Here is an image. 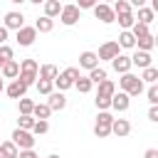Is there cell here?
Returning a JSON list of instances; mask_svg holds the SVG:
<instances>
[{"mask_svg": "<svg viewBox=\"0 0 158 158\" xmlns=\"http://www.w3.org/2000/svg\"><path fill=\"white\" fill-rule=\"evenodd\" d=\"M133 17H136V22L151 25V22H153V17H156V12H153L151 7H138V15H133Z\"/></svg>", "mask_w": 158, "mask_h": 158, "instance_id": "obj_22", "label": "cell"}, {"mask_svg": "<svg viewBox=\"0 0 158 158\" xmlns=\"http://www.w3.org/2000/svg\"><path fill=\"white\" fill-rule=\"evenodd\" d=\"M35 40H37V30H35V27L22 25V27L17 30V44H20V47H30Z\"/></svg>", "mask_w": 158, "mask_h": 158, "instance_id": "obj_9", "label": "cell"}, {"mask_svg": "<svg viewBox=\"0 0 158 158\" xmlns=\"http://www.w3.org/2000/svg\"><path fill=\"white\" fill-rule=\"evenodd\" d=\"M5 91H7V96H10V99H22V96L27 94V86H25L20 79H12V84H10V86H5Z\"/></svg>", "mask_w": 158, "mask_h": 158, "instance_id": "obj_14", "label": "cell"}, {"mask_svg": "<svg viewBox=\"0 0 158 158\" xmlns=\"http://www.w3.org/2000/svg\"><path fill=\"white\" fill-rule=\"evenodd\" d=\"M114 94H116V84H114L111 79H104V81L99 84V96H109V99H111Z\"/></svg>", "mask_w": 158, "mask_h": 158, "instance_id": "obj_24", "label": "cell"}, {"mask_svg": "<svg viewBox=\"0 0 158 158\" xmlns=\"http://www.w3.org/2000/svg\"><path fill=\"white\" fill-rule=\"evenodd\" d=\"M47 131H49V123H47V121H40V118H37V121H35V126H32V133L42 136V133H47Z\"/></svg>", "mask_w": 158, "mask_h": 158, "instance_id": "obj_38", "label": "cell"}, {"mask_svg": "<svg viewBox=\"0 0 158 158\" xmlns=\"http://www.w3.org/2000/svg\"><path fill=\"white\" fill-rule=\"evenodd\" d=\"M94 104H96V109H99V111H106V109H111V99H109V96H99V94H96Z\"/></svg>", "mask_w": 158, "mask_h": 158, "instance_id": "obj_37", "label": "cell"}, {"mask_svg": "<svg viewBox=\"0 0 158 158\" xmlns=\"http://www.w3.org/2000/svg\"><path fill=\"white\" fill-rule=\"evenodd\" d=\"M118 84H121V91L128 94V96H138V94H143V81H141V77H136V74H131V72L121 74Z\"/></svg>", "mask_w": 158, "mask_h": 158, "instance_id": "obj_1", "label": "cell"}, {"mask_svg": "<svg viewBox=\"0 0 158 158\" xmlns=\"http://www.w3.org/2000/svg\"><path fill=\"white\" fill-rule=\"evenodd\" d=\"M94 15H96V20L99 22H104V25H111L114 20H116V15H114V10H111V5H106V2H96L94 7Z\"/></svg>", "mask_w": 158, "mask_h": 158, "instance_id": "obj_7", "label": "cell"}, {"mask_svg": "<svg viewBox=\"0 0 158 158\" xmlns=\"http://www.w3.org/2000/svg\"><path fill=\"white\" fill-rule=\"evenodd\" d=\"M37 69H40V64H37L35 59H22V62H20V74H17V79H20L25 86H30V84L37 81Z\"/></svg>", "mask_w": 158, "mask_h": 158, "instance_id": "obj_2", "label": "cell"}, {"mask_svg": "<svg viewBox=\"0 0 158 158\" xmlns=\"http://www.w3.org/2000/svg\"><path fill=\"white\" fill-rule=\"evenodd\" d=\"M62 12L59 0H44V17H57Z\"/></svg>", "mask_w": 158, "mask_h": 158, "instance_id": "obj_21", "label": "cell"}, {"mask_svg": "<svg viewBox=\"0 0 158 158\" xmlns=\"http://www.w3.org/2000/svg\"><path fill=\"white\" fill-rule=\"evenodd\" d=\"M128 106H131V96H128V94H123V91H116V94L111 96V109H116L118 114L128 111Z\"/></svg>", "mask_w": 158, "mask_h": 158, "instance_id": "obj_11", "label": "cell"}, {"mask_svg": "<svg viewBox=\"0 0 158 158\" xmlns=\"http://www.w3.org/2000/svg\"><path fill=\"white\" fill-rule=\"evenodd\" d=\"M136 47H138L141 52H151V49L156 47V37H153V35L148 32L146 37H141V40H136Z\"/></svg>", "mask_w": 158, "mask_h": 158, "instance_id": "obj_23", "label": "cell"}, {"mask_svg": "<svg viewBox=\"0 0 158 158\" xmlns=\"http://www.w3.org/2000/svg\"><path fill=\"white\" fill-rule=\"evenodd\" d=\"M79 15H81V10H79L77 5H62L59 20H62V25L72 27V25H77V22H79Z\"/></svg>", "mask_w": 158, "mask_h": 158, "instance_id": "obj_6", "label": "cell"}, {"mask_svg": "<svg viewBox=\"0 0 158 158\" xmlns=\"http://www.w3.org/2000/svg\"><path fill=\"white\" fill-rule=\"evenodd\" d=\"M74 86H77V91H79V94H89L94 84L89 81V77H79V79L74 81Z\"/></svg>", "mask_w": 158, "mask_h": 158, "instance_id": "obj_31", "label": "cell"}, {"mask_svg": "<svg viewBox=\"0 0 158 158\" xmlns=\"http://www.w3.org/2000/svg\"><path fill=\"white\" fill-rule=\"evenodd\" d=\"M111 67L118 72V74H126V72H131V57H126V54H116L114 59H111Z\"/></svg>", "mask_w": 158, "mask_h": 158, "instance_id": "obj_12", "label": "cell"}, {"mask_svg": "<svg viewBox=\"0 0 158 158\" xmlns=\"http://www.w3.org/2000/svg\"><path fill=\"white\" fill-rule=\"evenodd\" d=\"M59 74V69L54 64H42L37 69V79H47V81H54V77Z\"/></svg>", "mask_w": 158, "mask_h": 158, "instance_id": "obj_19", "label": "cell"}, {"mask_svg": "<svg viewBox=\"0 0 158 158\" xmlns=\"http://www.w3.org/2000/svg\"><path fill=\"white\" fill-rule=\"evenodd\" d=\"M0 158H5V156H2V148H0Z\"/></svg>", "mask_w": 158, "mask_h": 158, "instance_id": "obj_50", "label": "cell"}, {"mask_svg": "<svg viewBox=\"0 0 158 158\" xmlns=\"http://www.w3.org/2000/svg\"><path fill=\"white\" fill-rule=\"evenodd\" d=\"M116 54H121V47H118V42L109 40V42H104V44L99 47V54H96V57H99V59H109V62H111Z\"/></svg>", "mask_w": 158, "mask_h": 158, "instance_id": "obj_10", "label": "cell"}, {"mask_svg": "<svg viewBox=\"0 0 158 158\" xmlns=\"http://www.w3.org/2000/svg\"><path fill=\"white\" fill-rule=\"evenodd\" d=\"M141 81L156 84V81H158V69H156V67H146V69H143V74H141Z\"/></svg>", "mask_w": 158, "mask_h": 158, "instance_id": "obj_30", "label": "cell"}, {"mask_svg": "<svg viewBox=\"0 0 158 158\" xmlns=\"http://www.w3.org/2000/svg\"><path fill=\"white\" fill-rule=\"evenodd\" d=\"M47 106H49L52 111H62V109L67 106V96H64V91H52V94H49Z\"/></svg>", "mask_w": 158, "mask_h": 158, "instance_id": "obj_15", "label": "cell"}, {"mask_svg": "<svg viewBox=\"0 0 158 158\" xmlns=\"http://www.w3.org/2000/svg\"><path fill=\"white\" fill-rule=\"evenodd\" d=\"M49 114H52V109H49L47 104H35V109H32V116L40 118V121H47Z\"/></svg>", "mask_w": 158, "mask_h": 158, "instance_id": "obj_25", "label": "cell"}, {"mask_svg": "<svg viewBox=\"0 0 158 158\" xmlns=\"http://www.w3.org/2000/svg\"><path fill=\"white\" fill-rule=\"evenodd\" d=\"M10 2H15V5H22V2H25V0H10Z\"/></svg>", "mask_w": 158, "mask_h": 158, "instance_id": "obj_47", "label": "cell"}, {"mask_svg": "<svg viewBox=\"0 0 158 158\" xmlns=\"http://www.w3.org/2000/svg\"><path fill=\"white\" fill-rule=\"evenodd\" d=\"M99 0H77V7L79 10H89V7H94Z\"/></svg>", "mask_w": 158, "mask_h": 158, "instance_id": "obj_41", "label": "cell"}, {"mask_svg": "<svg viewBox=\"0 0 158 158\" xmlns=\"http://www.w3.org/2000/svg\"><path fill=\"white\" fill-rule=\"evenodd\" d=\"M151 62H153V59H151V52H141V49H136V52H133V57H131V64H136V67H141V69L153 67Z\"/></svg>", "mask_w": 158, "mask_h": 158, "instance_id": "obj_17", "label": "cell"}, {"mask_svg": "<svg viewBox=\"0 0 158 158\" xmlns=\"http://www.w3.org/2000/svg\"><path fill=\"white\" fill-rule=\"evenodd\" d=\"M148 101H151V106H156V104H158V86H156V84H151V86H148Z\"/></svg>", "mask_w": 158, "mask_h": 158, "instance_id": "obj_39", "label": "cell"}, {"mask_svg": "<svg viewBox=\"0 0 158 158\" xmlns=\"http://www.w3.org/2000/svg\"><path fill=\"white\" fill-rule=\"evenodd\" d=\"M79 77H81V74H79V67H67L62 74H57V77H54V81H52V84H54L59 91H64V89L74 86V81H77Z\"/></svg>", "mask_w": 158, "mask_h": 158, "instance_id": "obj_3", "label": "cell"}, {"mask_svg": "<svg viewBox=\"0 0 158 158\" xmlns=\"http://www.w3.org/2000/svg\"><path fill=\"white\" fill-rule=\"evenodd\" d=\"M0 148H2V156H5V158H17V153H20V151H17V146H15L12 141L0 143Z\"/></svg>", "mask_w": 158, "mask_h": 158, "instance_id": "obj_32", "label": "cell"}, {"mask_svg": "<svg viewBox=\"0 0 158 158\" xmlns=\"http://www.w3.org/2000/svg\"><path fill=\"white\" fill-rule=\"evenodd\" d=\"M111 133H116L118 138H123V136L131 133V123H128L126 118H114V121H111Z\"/></svg>", "mask_w": 158, "mask_h": 158, "instance_id": "obj_16", "label": "cell"}, {"mask_svg": "<svg viewBox=\"0 0 158 158\" xmlns=\"http://www.w3.org/2000/svg\"><path fill=\"white\" fill-rule=\"evenodd\" d=\"M148 118H151L153 123L158 121V106H151V111H148Z\"/></svg>", "mask_w": 158, "mask_h": 158, "instance_id": "obj_43", "label": "cell"}, {"mask_svg": "<svg viewBox=\"0 0 158 158\" xmlns=\"http://www.w3.org/2000/svg\"><path fill=\"white\" fill-rule=\"evenodd\" d=\"M12 143H15L20 151H27V148H35V136H32V131L15 128V131H12Z\"/></svg>", "mask_w": 158, "mask_h": 158, "instance_id": "obj_5", "label": "cell"}, {"mask_svg": "<svg viewBox=\"0 0 158 158\" xmlns=\"http://www.w3.org/2000/svg\"><path fill=\"white\" fill-rule=\"evenodd\" d=\"M30 2H35V5H40V2H44V0H30Z\"/></svg>", "mask_w": 158, "mask_h": 158, "instance_id": "obj_49", "label": "cell"}, {"mask_svg": "<svg viewBox=\"0 0 158 158\" xmlns=\"http://www.w3.org/2000/svg\"><path fill=\"white\" fill-rule=\"evenodd\" d=\"M118 47H126V49L136 47V40H133V35H131L128 30H123V32L118 35Z\"/></svg>", "mask_w": 158, "mask_h": 158, "instance_id": "obj_27", "label": "cell"}, {"mask_svg": "<svg viewBox=\"0 0 158 158\" xmlns=\"http://www.w3.org/2000/svg\"><path fill=\"white\" fill-rule=\"evenodd\" d=\"M128 32L133 35V40H141V37L148 35V25H143V22H133V27H131Z\"/></svg>", "mask_w": 158, "mask_h": 158, "instance_id": "obj_29", "label": "cell"}, {"mask_svg": "<svg viewBox=\"0 0 158 158\" xmlns=\"http://www.w3.org/2000/svg\"><path fill=\"white\" fill-rule=\"evenodd\" d=\"M128 5H131V7H143L146 0H128Z\"/></svg>", "mask_w": 158, "mask_h": 158, "instance_id": "obj_46", "label": "cell"}, {"mask_svg": "<svg viewBox=\"0 0 158 158\" xmlns=\"http://www.w3.org/2000/svg\"><path fill=\"white\" fill-rule=\"evenodd\" d=\"M20 104V116H32V109H35V101L32 99H27V96H22V99H17Z\"/></svg>", "mask_w": 158, "mask_h": 158, "instance_id": "obj_26", "label": "cell"}, {"mask_svg": "<svg viewBox=\"0 0 158 158\" xmlns=\"http://www.w3.org/2000/svg\"><path fill=\"white\" fill-rule=\"evenodd\" d=\"M104 79H106V69H101V67L89 69V81H91V84H101Z\"/></svg>", "mask_w": 158, "mask_h": 158, "instance_id": "obj_28", "label": "cell"}, {"mask_svg": "<svg viewBox=\"0 0 158 158\" xmlns=\"http://www.w3.org/2000/svg\"><path fill=\"white\" fill-rule=\"evenodd\" d=\"M5 40H7V30L0 25V44H5Z\"/></svg>", "mask_w": 158, "mask_h": 158, "instance_id": "obj_45", "label": "cell"}, {"mask_svg": "<svg viewBox=\"0 0 158 158\" xmlns=\"http://www.w3.org/2000/svg\"><path fill=\"white\" fill-rule=\"evenodd\" d=\"M35 116H20L17 118V128H25V131H32V126H35Z\"/></svg>", "mask_w": 158, "mask_h": 158, "instance_id": "obj_35", "label": "cell"}, {"mask_svg": "<svg viewBox=\"0 0 158 158\" xmlns=\"http://www.w3.org/2000/svg\"><path fill=\"white\" fill-rule=\"evenodd\" d=\"M143 158H158V148H148Z\"/></svg>", "mask_w": 158, "mask_h": 158, "instance_id": "obj_44", "label": "cell"}, {"mask_svg": "<svg viewBox=\"0 0 158 158\" xmlns=\"http://www.w3.org/2000/svg\"><path fill=\"white\" fill-rule=\"evenodd\" d=\"M116 20H118V25H121L123 30H131V27H133V22H136L133 12H126V15H116Z\"/></svg>", "mask_w": 158, "mask_h": 158, "instance_id": "obj_34", "label": "cell"}, {"mask_svg": "<svg viewBox=\"0 0 158 158\" xmlns=\"http://www.w3.org/2000/svg\"><path fill=\"white\" fill-rule=\"evenodd\" d=\"M52 89H54L52 81H47V79H37V91H40V94H47V96H49Z\"/></svg>", "mask_w": 158, "mask_h": 158, "instance_id": "obj_36", "label": "cell"}, {"mask_svg": "<svg viewBox=\"0 0 158 158\" xmlns=\"http://www.w3.org/2000/svg\"><path fill=\"white\" fill-rule=\"evenodd\" d=\"M17 74H20V62H15V59H7L2 64V69H0V77L2 79H15Z\"/></svg>", "mask_w": 158, "mask_h": 158, "instance_id": "obj_13", "label": "cell"}, {"mask_svg": "<svg viewBox=\"0 0 158 158\" xmlns=\"http://www.w3.org/2000/svg\"><path fill=\"white\" fill-rule=\"evenodd\" d=\"M25 25V15L22 12H17V10H12V12H5V17H2V27L10 32V30H20Z\"/></svg>", "mask_w": 158, "mask_h": 158, "instance_id": "obj_8", "label": "cell"}, {"mask_svg": "<svg viewBox=\"0 0 158 158\" xmlns=\"http://www.w3.org/2000/svg\"><path fill=\"white\" fill-rule=\"evenodd\" d=\"M0 59H2V62L12 59V47H7V44H0Z\"/></svg>", "mask_w": 158, "mask_h": 158, "instance_id": "obj_40", "label": "cell"}, {"mask_svg": "<svg viewBox=\"0 0 158 158\" xmlns=\"http://www.w3.org/2000/svg\"><path fill=\"white\" fill-rule=\"evenodd\" d=\"M114 15H126V12H131V5H128V0H114Z\"/></svg>", "mask_w": 158, "mask_h": 158, "instance_id": "obj_33", "label": "cell"}, {"mask_svg": "<svg viewBox=\"0 0 158 158\" xmlns=\"http://www.w3.org/2000/svg\"><path fill=\"white\" fill-rule=\"evenodd\" d=\"M2 89H5V84H2V77H0V91H2Z\"/></svg>", "mask_w": 158, "mask_h": 158, "instance_id": "obj_48", "label": "cell"}, {"mask_svg": "<svg viewBox=\"0 0 158 158\" xmlns=\"http://www.w3.org/2000/svg\"><path fill=\"white\" fill-rule=\"evenodd\" d=\"M79 67H81V69H94V67H99L96 52H81V54H79Z\"/></svg>", "mask_w": 158, "mask_h": 158, "instance_id": "obj_18", "label": "cell"}, {"mask_svg": "<svg viewBox=\"0 0 158 158\" xmlns=\"http://www.w3.org/2000/svg\"><path fill=\"white\" fill-rule=\"evenodd\" d=\"M17 158H40V156H37L32 148H27V151H20V153H17Z\"/></svg>", "mask_w": 158, "mask_h": 158, "instance_id": "obj_42", "label": "cell"}, {"mask_svg": "<svg viewBox=\"0 0 158 158\" xmlns=\"http://www.w3.org/2000/svg\"><path fill=\"white\" fill-rule=\"evenodd\" d=\"M47 158H59V156H47Z\"/></svg>", "mask_w": 158, "mask_h": 158, "instance_id": "obj_52", "label": "cell"}, {"mask_svg": "<svg viewBox=\"0 0 158 158\" xmlns=\"http://www.w3.org/2000/svg\"><path fill=\"white\" fill-rule=\"evenodd\" d=\"M111 121H114V116H111L109 111H99L96 123H94V136H96V138L111 136Z\"/></svg>", "mask_w": 158, "mask_h": 158, "instance_id": "obj_4", "label": "cell"}, {"mask_svg": "<svg viewBox=\"0 0 158 158\" xmlns=\"http://www.w3.org/2000/svg\"><path fill=\"white\" fill-rule=\"evenodd\" d=\"M32 27H35L37 32H52V30H54V20H52V17H44V15H42V17H37V22H35Z\"/></svg>", "mask_w": 158, "mask_h": 158, "instance_id": "obj_20", "label": "cell"}, {"mask_svg": "<svg viewBox=\"0 0 158 158\" xmlns=\"http://www.w3.org/2000/svg\"><path fill=\"white\" fill-rule=\"evenodd\" d=\"M2 64H5V62H2V59H0V69H2Z\"/></svg>", "mask_w": 158, "mask_h": 158, "instance_id": "obj_51", "label": "cell"}]
</instances>
